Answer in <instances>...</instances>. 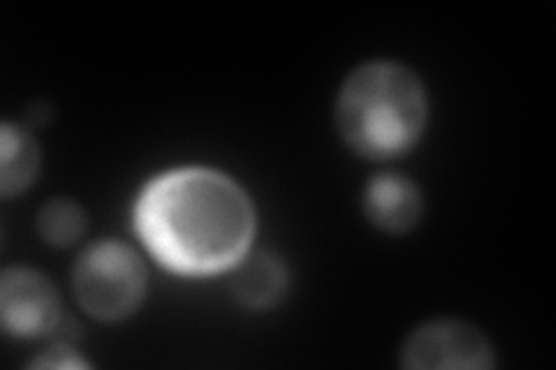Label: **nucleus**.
Segmentation results:
<instances>
[{"label":"nucleus","instance_id":"nucleus-1","mask_svg":"<svg viewBox=\"0 0 556 370\" xmlns=\"http://www.w3.org/2000/svg\"><path fill=\"white\" fill-rule=\"evenodd\" d=\"M135 229L169 271L212 276L249 255L255 208L230 176L206 167L172 169L142 190Z\"/></svg>","mask_w":556,"mask_h":370},{"label":"nucleus","instance_id":"nucleus-2","mask_svg":"<svg viewBox=\"0 0 556 370\" xmlns=\"http://www.w3.org/2000/svg\"><path fill=\"white\" fill-rule=\"evenodd\" d=\"M334 123L355 155L374 163L394 161L413 151L427 130V86L399 61L362 63L339 88Z\"/></svg>","mask_w":556,"mask_h":370},{"label":"nucleus","instance_id":"nucleus-3","mask_svg":"<svg viewBox=\"0 0 556 370\" xmlns=\"http://www.w3.org/2000/svg\"><path fill=\"white\" fill-rule=\"evenodd\" d=\"M77 304L98 322H121L144 302L147 267L130 245L102 239L81 251L73 269Z\"/></svg>","mask_w":556,"mask_h":370},{"label":"nucleus","instance_id":"nucleus-4","mask_svg":"<svg viewBox=\"0 0 556 370\" xmlns=\"http://www.w3.org/2000/svg\"><path fill=\"white\" fill-rule=\"evenodd\" d=\"M402 366L410 370H490L496 352L486 333L457 317H439L417 327L402 345Z\"/></svg>","mask_w":556,"mask_h":370},{"label":"nucleus","instance_id":"nucleus-5","mask_svg":"<svg viewBox=\"0 0 556 370\" xmlns=\"http://www.w3.org/2000/svg\"><path fill=\"white\" fill-rule=\"evenodd\" d=\"M61 298L51 280L28 267L0 276V322L10 336L38 339L59 324Z\"/></svg>","mask_w":556,"mask_h":370},{"label":"nucleus","instance_id":"nucleus-6","mask_svg":"<svg viewBox=\"0 0 556 370\" xmlns=\"http://www.w3.org/2000/svg\"><path fill=\"white\" fill-rule=\"evenodd\" d=\"M364 216L388 234H406L420 222L425 210L422 190L399 171L374 174L364 188Z\"/></svg>","mask_w":556,"mask_h":370},{"label":"nucleus","instance_id":"nucleus-7","mask_svg":"<svg viewBox=\"0 0 556 370\" xmlns=\"http://www.w3.org/2000/svg\"><path fill=\"white\" fill-rule=\"evenodd\" d=\"M288 288L286 264L271 253L247 255L235 264L232 294L249 308H269Z\"/></svg>","mask_w":556,"mask_h":370},{"label":"nucleus","instance_id":"nucleus-8","mask_svg":"<svg viewBox=\"0 0 556 370\" xmlns=\"http://www.w3.org/2000/svg\"><path fill=\"white\" fill-rule=\"evenodd\" d=\"M40 171V146L35 137L3 123L0 128V195L5 200L22 195Z\"/></svg>","mask_w":556,"mask_h":370},{"label":"nucleus","instance_id":"nucleus-9","mask_svg":"<svg viewBox=\"0 0 556 370\" xmlns=\"http://www.w3.org/2000/svg\"><path fill=\"white\" fill-rule=\"evenodd\" d=\"M86 232V214L75 200H49L38 214V234L54 248H70Z\"/></svg>","mask_w":556,"mask_h":370},{"label":"nucleus","instance_id":"nucleus-10","mask_svg":"<svg viewBox=\"0 0 556 370\" xmlns=\"http://www.w3.org/2000/svg\"><path fill=\"white\" fill-rule=\"evenodd\" d=\"M33 368H89V361H84L75 349L70 347H51L35 357Z\"/></svg>","mask_w":556,"mask_h":370}]
</instances>
